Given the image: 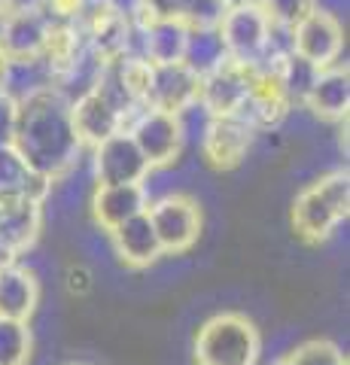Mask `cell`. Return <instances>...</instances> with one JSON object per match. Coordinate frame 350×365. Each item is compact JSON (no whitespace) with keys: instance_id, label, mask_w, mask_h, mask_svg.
<instances>
[{"instance_id":"6da1fadb","label":"cell","mask_w":350,"mask_h":365,"mask_svg":"<svg viewBox=\"0 0 350 365\" xmlns=\"http://www.w3.org/2000/svg\"><path fill=\"white\" fill-rule=\"evenodd\" d=\"M13 150L46 182H55L76 168L83 158V143L73 131L71 101L55 88H46L16 104Z\"/></svg>"},{"instance_id":"7a4b0ae2","label":"cell","mask_w":350,"mask_h":365,"mask_svg":"<svg viewBox=\"0 0 350 365\" xmlns=\"http://www.w3.org/2000/svg\"><path fill=\"white\" fill-rule=\"evenodd\" d=\"M350 207V177L347 170H332L311 186H304L292 201V228L302 241L320 244L326 241L338 222L347 220Z\"/></svg>"},{"instance_id":"3957f363","label":"cell","mask_w":350,"mask_h":365,"mask_svg":"<svg viewBox=\"0 0 350 365\" xmlns=\"http://www.w3.org/2000/svg\"><path fill=\"white\" fill-rule=\"evenodd\" d=\"M262 338L244 314H217L195 335V365H256Z\"/></svg>"},{"instance_id":"277c9868","label":"cell","mask_w":350,"mask_h":365,"mask_svg":"<svg viewBox=\"0 0 350 365\" xmlns=\"http://www.w3.org/2000/svg\"><path fill=\"white\" fill-rule=\"evenodd\" d=\"M220 37L225 46V55L235 64L259 67L265 58L268 37H271V19L262 4H247V0H235L225 9L220 21Z\"/></svg>"},{"instance_id":"5b68a950","label":"cell","mask_w":350,"mask_h":365,"mask_svg":"<svg viewBox=\"0 0 350 365\" xmlns=\"http://www.w3.org/2000/svg\"><path fill=\"white\" fill-rule=\"evenodd\" d=\"M146 216L153 222V232L159 237L162 253L180 256L192 250V244L201 235V207L195 198L180 195V192H168V195L146 204Z\"/></svg>"},{"instance_id":"8992f818","label":"cell","mask_w":350,"mask_h":365,"mask_svg":"<svg viewBox=\"0 0 350 365\" xmlns=\"http://www.w3.org/2000/svg\"><path fill=\"white\" fill-rule=\"evenodd\" d=\"M134 146L140 150V155L146 158L150 170L155 168H171L180 153H183V128H180V119L174 113H162L153 107H143L138 116L128 122V128Z\"/></svg>"},{"instance_id":"52a82bcc","label":"cell","mask_w":350,"mask_h":365,"mask_svg":"<svg viewBox=\"0 0 350 365\" xmlns=\"http://www.w3.org/2000/svg\"><path fill=\"white\" fill-rule=\"evenodd\" d=\"M88 168H92L95 186H122V182H146L150 165L134 146L128 131H116L107 140L88 150Z\"/></svg>"},{"instance_id":"ba28073f","label":"cell","mask_w":350,"mask_h":365,"mask_svg":"<svg viewBox=\"0 0 350 365\" xmlns=\"http://www.w3.org/2000/svg\"><path fill=\"white\" fill-rule=\"evenodd\" d=\"M256 86V71L235 61L220 64L217 71L201 76L198 83V104L207 110V116H238L244 101L250 98Z\"/></svg>"},{"instance_id":"9c48e42d","label":"cell","mask_w":350,"mask_h":365,"mask_svg":"<svg viewBox=\"0 0 350 365\" xmlns=\"http://www.w3.org/2000/svg\"><path fill=\"white\" fill-rule=\"evenodd\" d=\"M344 49V25L320 13H308L292 28V55H299L317 71L335 67Z\"/></svg>"},{"instance_id":"30bf717a","label":"cell","mask_w":350,"mask_h":365,"mask_svg":"<svg viewBox=\"0 0 350 365\" xmlns=\"http://www.w3.org/2000/svg\"><path fill=\"white\" fill-rule=\"evenodd\" d=\"M253 134L256 131L241 116H210L198 143L213 168L229 170V168H238L247 158L253 146Z\"/></svg>"},{"instance_id":"8fae6325","label":"cell","mask_w":350,"mask_h":365,"mask_svg":"<svg viewBox=\"0 0 350 365\" xmlns=\"http://www.w3.org/2000/svg\"><path fill=\"white\" fill-rule=\"evenodd\" d=\"M198 83L201 79L180 64H153L150 67V88H146V107L162 113H183L186 107L198 104Z\"/></svg>"},{"instance_id":"7c38bea8","label":"cell","mask_w":350,"mask_h":365,"mask_svg":"<svg viewBox=\"0 0 350 365\" xmlns=\"http://www.w3.org/2000/svg\"><path fill=\"white\" fill-rule=\"evenodd\" d=\"M71 119H73V131H76V140L83 143V150H92V146L107 140L116 131H125V119L119 116L116 107L98 88L71 101Z\"/></svg>"},{"instance_id":"4fadbf2b","label":"cell","mask_w":350,"mask_h":365,"mask_svg":"<svg viewBox=\"0 0 350 365\" xmlns=\"http://www.w3.org/2000/svg\"><path fill=\"white\" fill-rule=\"evenodd\" d=\"M146 204H150V192H146L143 182L95 186V192H92V216L104 232H113V228H119L122 222L146 213Z\"/></svg>"},{"instance_id":"5bb4252c","label":"cell","mask_w":350,"mask_h":365,"mask_svg":"<svg viewBox=\"0 0 350 365\" xmlns=\"http://www.w3.org/2000/svg\"><path fill=\"white\" fill-rule=\"evenodd\" d=\"M49 28H52V21L43 16L37 6L9 9L4 34H0V52H4L6 58H34V55H43Z\"/></svg>"},{"instance_id":"9a60e30c","label":"cell","mask_w":350,"mask_h":365,"mask_svg":"<svg viewBox=\"0 0 350 365\" xmlns=\"http://www.w3.org/2000/svg\"><path fill=\"white\" fill-rule=\"evenodd\" d=\"M40 225H43V204L21 201L0 207V265H9L28 247H34Z\"/></svg>"},{"instance_id":"2e32d148","label":"cell","mask_w":350,"mask_h":365,"mask_svg":"<svg viewBox=\"0 0 350 365\" xmlns=\"http://www.w3.org/2000/svg\"><path fill=\"white\" fill-rule=\"evenodd\" d=\"M46 195H49V182L34 174L13 146H0V207L21 201L43 204Z\"/></svg>"},{"instance_id":"e0dca14e","label":"cell","mask_w":350,"mask_h":365,"mask_svg":"<svg viewBox=\"0 0 350 365\" xmlns=\"http://www.w3.org/2000/svg\"><path fill=\"white\" fill-rule=\"evenodd\" d=\"M37 302H40V283L31 268L19 265V262L0 265V317L28 323L31 314L37 311Z\"/></svg>"},{"instance_id":"ac0fdd59","label":"cell","mask_w":350,"mask_h":365,"mask_svg":"<svg viewBox=\"0 0 350 365\" xmlns=\"http://www.w3.org/2000/svg\"><path fill=\"white\" fill-rule=\"evenodd\" d=\"M189 28L171 19H140V55L146 64H180Z\"/></svg>"},{"instance_id":"d6986e66","label":"cell","mask_w":350,"mask_h":365,"mask_svg":"<svg viewBox=\"0 0 350 365\" xmlns=\"http://www.w3.org/2000/svg\"><path fill=\"white\" fill-rule=\"evenodd\" d=\"M46 88H55V71L43 55L34 58H6L4 76H0V95L21 104L31 95H40Z\"/></svg>"},{"instance_id":"ffe728a7","label":"cell","mask_w":350,"mask_h":365,"mask_svg":"<svg viewBox=\"0 0 350 365\" xmlns=\"http://www.w3.org/2000/svg\"><path fill=\"white\" fill-rule=\"evenodd\" d=\"M110 237H113V247H116V256L131 268H146L153 262H159V256H165L146 213L122 222L119 228H113Z\"/></svg>"},{"instance_id":"44dd1931","label":"cell","mask_w":350,"mask_h":365,"mask_svg":"<svg viewBox=\"0 0 350 365\" xmlns=\"http://www.w3.org/2000/svg\"><path fill=\"white\" fill-rule=\"evenodd\" d=\"M304 107L320 119H344L350 107V76L347 67H326L317 73L314 86L304 98Z\"/></svg>"},{"instance_id":"7402d4cb","label":"cell","mask_w":350,"mask_h":365,"mask_svg":"<svg viewBox=\"0 0 350 365\" xmlns=\"http://www.w3.org/2000/svg\"><path fill=\"white\" fill-rule=\"evenodd\" d=\"M229 61L225 46L220 37V28H189L186 34V49H183V64L189 67L198 79L217 71L220 64Z\"/></svg>"},{"instance_id":"603a6c76","label":"cell","mask_w":350,"mask_h":365,"mask_svg":"<svg viewBox=\"0 0 350 365\" xmlns=\"http://www.w3.org/2000/svg\"><path fill=\"white\" fill-rule=\"evenodd\" d=\"M317 73H320L317 67L299 58V55H287V58L274 67L277 88H280V95L287 98V104H304V98H308Z\"/></svg>"},{"instance_id":"cb8c5ba5","label":"cell","mask_w":350,"mask_h":365,"mask_svg":"<svg viewBox=\"0 0 350 365\" xmlns=\"http://www.w3.org/2000/svg\"><path fill=\"white\" fill-rule=\"evenodd\" d=\"M34 338L28 323L0 317V365H28Z\"/></svg>"},{"instance_id":"d4e9b609","label":"cell","mask_w":350,"mask_h":365,"mask_svg":"<svg viewBox=\"0 0 350 365\" xmlns=\"http://www.w3.org/2000/svg\"><path fill=\"white\" fill-rule=\"evenodd\" d=\"M274 365H347V356L332 341L314 338V341H304V344L292 347L287 356H280Z\"/></svg>"},{"instance_id":"484cf974","label":"cell","mask_w":350,"mask_h":365,"mask_svg":"<svg viewBox=\"0 0 350 365\" xmlns=\"http://www.w3.org/2000/svg\"><path fill=\"white\" fill-rule=\"evenodd\" d=\"M268 19L280 28H296L299 21L311 13V0H265Z\"/></svg>"},{"instance_id":"4316f807","label":"cell","mask_w":350,"mask_h":365,"mask_svg":"<svg viewBox=\"0 0 350 365\" xmlns=\"http://www.w3.org/2000/svg\"><path fill=\"white\" fill-rule=\"evenodd\" d=\"M189 0H143V19H171L186 25Z\"/></svg>"},{"instance_id":"83f0119b","label":"cell","mask_w":350,"mask_h":365,"mask_svg":"<svg viewBox=\"0 0 350 365\" xmlns=\"http://www.w3.org/2000/svg\"><path fill=\"white\" fill-rule=\"evenodd\" d=\"M16 134V101L0 95V146H13Z\"/></svg>"},{"instance_id":"f1b7e54d","label":"cell","mask_w":350,"mask_h":365,"mask_svg":"<svg viewBox=\"0 0 350 365\" xmlns=\"http://www.w3.org/2000/svg\"><path fill=\"white\" fill-rule=\"evenodd\" d=\"M311 13H320V16L335 19L344 25V19L350 13V0H311Z\"/></svg>"},{"instance_id":"f546056e","label":"cell","mask_w":350,"mask_h":365,"mask_svg":"<svg viewBox=\"0 0 350 365\" xmlns=\"http://www.w3.org/2000/svg\"><path fill=\"white\" fill-rule=\"evenodd\" d=\"M67 289H71L73 295H86L88 289H92V271H88L86 265H73L71 271H67Z\"/></svg>"},{"instance_id":"4dcf8cb0","label":"cell","mask_w":350,"mask_h":365,"mask_svg":"<svg viewBox=\"0 0 350 365\" xmlns=\"http://www.w3.org/2000/svg\"><path fill=\"white\" fill-rule=\"evenodd\" d=\"M95 4H104L107 9L125 19H143V0H95Z\"/></svg>"},{"instance_id":"1f68e13d","label":"cell","mask_w":350,"mask_h":365,"mask_svg":"<svg viewBox=\"0 0 350 365\" xmlns=\"http://www.w3.org/2000/svg\"><path fill=\"white\" fill-rule=\"evenodd\" d=\"M40 4H43V0H13V6H9V9H34Z\"/></svg>"},{"instance_id":"d6a6232c","label":"cell","mask_w":350,"mask_h":365,"mask_svg":"<svg viewBox=\"0 0 350 365\" xmlns=\"http://www.w3.org/2000/svg\"><path fill=\"white\" fill-rule=\"evenodd\" d=\"M6 13L9 9H0V34H4V25H6Z\"/></svg>"},{"instance_id":"836d02e7","label":"cell","mask_w":350,"mask_h":365,"mask_svg":"<svg viewBox=\"0 0 350 365\" xmlns=\"http://www.w3.org/2000/svg\"><path fill=\"white\" fill-rule=\"evenodd\" d=\"M4 64H6V55L0 52V76H4Z\"/></svg>"},{"instance_id":"e575fe53","label":"cell","mask_w":350,"mask_h":365,"mask_svg":"<svg viewBox=\"0 0 350 365\" xmlns=\"http://www.w3.org/2000/svg\"><path fill=\"white\" fill-rule=\"evenodd\" d=\"M13 6V0H0V9H9Z\"/></svg>"},{"instance_id":"d590c367","label":"cell","mask_w":350,"mask_h":365,"mask_svg":"<svg viewBox=\"0 0 350 365\" xmlns=\"http://www.w3.org/2000/svg\"><path fill=\"white\" fill-rule=\"evenodd\" d=\"M247 4H265V0H247Z\"/></svg>"},{"instance_id":"8d00e7d4","label":"cell","mask_w":350,"mask_h":365,"mask_svg":"<svg viewBox=\"0 0 350 365\" xmlns=\"http://www.w3.org/2000/svg\"><path fill=\"white\" fill-rule=\"evenodd\" d=\"M232 4H235V0H232Z\"/></svg>"}]
</instances>
